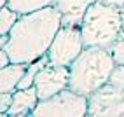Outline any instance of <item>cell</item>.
I'll use <instances>...</instances> for the list:
<instances>
[{
    "instance_id": "cell-1",
    "label": "cell",
    "mask_w": 124,
    "mask_h": 117,
    "mask_svg": "<svg viewBox=\"0 0 124 117\" xmlns=\"http://www.w3.org/2000/svg\"><path fill=\"white\" fill-rule=\"evenodd\" d=\"M61 21L63 14L56 5L21 14L4 47L9 53L11 61L28 65L47 54L56 33L63 26Z\"/></svg>"
},
{
    "instance_id": "cell-2",
    "label": "cell",
    "mask_w": 124,
    "mask_h": 117,
    "mask_svg": "<svg viewBox=\"0 0 124 117\" xmlns=\"http://www.w3.org/2000/svg\"><path fill=\"white\" fill-rule=\"evenodd\" d=\"M115 66L117 65L112 58L110 49L84 47L79 58L68 66L70 68L68 87L79 94L89 96L105 84H108Z\"/></svg>"
},
{
    "instance_id": "cell-3",
    "label": "cell",
    "mask_w": 124,
    "mask_h": 117,
    "mask_svg": "<svg viewBox=\"0 0 124 117\" xmlns=\"http://www.w3.org/2000/svg\"><path fill=\"white\" fill-rule=\"evenodd\" d=\"M80 31L86 47L110 49L122 35L121 7L105 4L103 0L94 2L84 14Z\"/></svg>"
},
{
    "instance_id": "cell-4",
    "label": "cell",
    "mask_w": 124,
    "mask_h": 117,
    "mask_svg": "<svg viewBox=\"0 0 124 117\" xmlns=\"http://www.w3.org/2000/svg\"><path fill=\"white\" fill-rule=\"evenodd\" d=\"M56 115H68V117H86L87 115V96L79 94L70 87L60 91L58 94L40 100L31 117H56Z\"/></svg>"
},
{
    "instance_id": "cell-5",
    "label": "cell",
    "mask_w": 124,
    "mask_h": 117,
    "mask_svg": "<svg viewBox=\"0 0 124 117\" xmlns=\"http://www.w3.org/2000/svg\"><path fill=\"white\" fill-rule=\"evenodd\" d=\"M80 26H61L47 51L49 63L58 66H70L84 51Z\"/></svg>"
},
{
    "instance_id": "cell-6",
    "label": "cell",
    "mask_w": 124,
    "mask_h": 117,
    "mask_svg": "<svg viewBox=\"0 0 124 117\" xmlns=\"http://www.w3.org/2000/svg\"><path fill=\"white\" fill-rule=\"evenodd\" d=\"M89 117H124V89L105 84L87 96Z\"/></svg>"
},
{
    "instance_id": "cell-7",
    "label": "cell",
    "mask_w": 124,
    "mask_h": 117,
    "mask_svg": "<svg viewBox=\"0 0 124 117\" xmlns=\"http://www.w3.org/2000/svg\"><path fill=\"white\" fill-rule=\"evenodd\" d=\"M68 84H70V68L51 63L46 65L35 79V89L40 100H47L58 94L60 91L67 89Z\"/></svg>"
},
{
    "instance_id": "cell-8",
    "label": "cell",
    "mask_w": 124,
    "mask_h": 117,
    "mask_svg": "<svg viewBox=\"0 0 124 117\" xmlns=\"http://www.w3.org/2000/svg\"><path fill=\"white\" fill-rule=\"evenodd\" d=\"M39 101L40 98L35 86L26 89H16L12 93V105L7 112V117H31Z\"/></svg>"
},
{
    "instance_id": "cell-9",
    "label": "cell",
    "mask_w": 124,
    "mask_h": 117,
    "mask_svg": "<svg viewBox=\"0 0 124 117\" xmlns=\"http://www.w3.org/2000/svg\"><path fill=\"white\" fill-rule=\"evenodd\" d=\"M98 0H56V7L63 14V26H80L84 14Z\"/></svg>"
},
{
    "instance_id": "cell-10",
    "label": "cell",
    "mask_w": 124,
    "mask_h": 117,
    "mask_svg": "<svg viewBox=\"0 0 124 117\" xmlns=\"http://www.w3.org/2000/svg\"><path fill=\"white\" fill-rule=\"evenodd\" d=\"M24 63H11L0 68V93H14L26 72Z\"/></svg>"
},
{
    "instance_id": "cell-11",
    "label": "cell",
    "mask_w": 124,
    "mask_h": 117,
    "mask_svg": "<svg viewBox=\"0 0 124 117\" xmlns=\"http://www.w3.org/2000/svg\"><path fill=\"white\" fill-rule=\"evenodd\" d=\"M7 5L19 14H26V12H33L49 5H56V0H9Z\"/></svg>"
},
{
    "instance_id": "cell-12",
    "label": "cell",
    "mask_w": 124,
    "mask_h": 117,
    "mask_svg": "<svg viewBox=\"0 0 124 117\" xmlns=\"http://www.w3.org/2000/svg\"><path fill=\"white\" fill-rule=\"evenodd\" d=\"M19 12H16L14 9H11L9 5H5L0 9V35H7L11 33V30L14 28V24L19 19Z\"/></svg>"
},
{
    "instance_id": "cell-13",
    "label": "cell",
    "mask_w": 124,
    "mask_h": 117,
    "mask_svg": "<svg viewBox=\"0 0 124 117\" xmlns=\"http://www.w3.org/2000/svg\"><path fill=\"white\" fill-rule=\"evenodd\" d=\"M110 53H112V58L115 65H124V31L122 35L115 40V44L110 47Z\"/></svg>"
},
{
    "instance_id": "cell-14",
    "label": "cell",
    "mask_w": 124,
    "mask_h": 117,
    "mask_svg": "<svg viewBox=\"0 0 124 117\" xmlns=\"http://www.w3.org/2000/svg\"><path fill=\"white\" fill-rule=\"evenodd\" d=\"M110 84L124 89V65L115 66V70L112 72V77H110Z\"/></svg>"
},
{
    "instance_id": "cell-15",
    "label": "cell",
    "mask_w": 124,
    "mask_h": 117,
    "mask_svg": "<svg viewBox=\"0 0 124 117\" xmlns=\"http://www.w3.org/2000/svg\"><path fill=\"white\" fill-rule=\"evenodd\" d=\"M12 105V93H0V117H7Z\"/></svg>"
},
{
    "instance_id": "cell-16",
    "label": "cell",
    "mask_w": 124,
    "mask_h": 117,
    "mask_svg": "<svg viewBox=\"0 0 124 117\" xmlns=\"http://www.w3.org/2000/svg\"><path fill=\"white\" fill-rule=\"evenodd\" d=\"M105 4H110V5H115V7H122L124 5V0H103Z\"/></svg>"
},
{
    "instance_id": "cell-17",
    "label": "cell",
    "mask_w": 124,
    "mask_h": 117,
    "mask_svg": "<svg viewBox=\"0 0 124 117\" xmlns=\"http://www.w3.org/2000/svg\"><path fill=\"white\" fill-rule=\"evenodd\" d=\"M7 42H9V33L7 35H0V49H4L7 46Z\"/></svg>"
},
{
    "instance_id": "cell-18",
    "label": "cell",
    "mask_w": 124,
    "mask_h": 117,
    "mask_svg": "<svg viewBox=\"0 0 124 117\" xmlns=\"http://www.w3.org/2000/svg\"><path fill=\"white\" fill-rule=\"evenodd\" d=\"M121 18H122V31H124V5L121 7Z\"/></svg>"
}]
</instances>
